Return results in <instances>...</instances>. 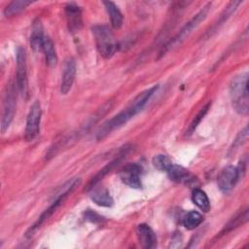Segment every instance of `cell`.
I'll list each match as a JSON object with an SVG mask.
<instances>
[{
    "instance_id": "4fadbf2b",
    "label": "cell",
    "mask_w": 249,
    "mask_h": 249,
    "mask_svg": "<svg viewBox=\"0 0 249 249\" xmlns=\"http://www.w3.org/2000/svg\"><path fill=\"white\" fill-rule=\"evenodd\" d=\"M135 233L139 244L145 249H152L157 246V236L154 231L147 224H140L136 227Z\"/></svg>"
},
{
    "instance_id": "8fae6325",
    "label": "cell",
    "mask_w": 249,
    "mask_h": 249,
    "mask_svg": "<svg viewBox=\"0 0 249 249\" xmlns=\"http://www.w3.org/2000/svg\"><path fill=\"white\" fill-rule=\"evenodd\" d=\"M131 148H132L131 145H125L124 147H123V148L121 149L119 155L117 156V158H116L114 160H112L111 162H109L106 166H104L101 170H99V172L89 181V183L88 187L86 188V190L89 192L92 187L96 186V185L98 184V182H99L106 174H108L116 165L119 164V162H121L124 159H125V157L131 152Z\"/></svg>"
},
{
    "instance_id": "3957f363",
    "label": "cell",
    "mask_w": 249,
    "mask_h": 249,
    "mask_svg": "<svg viewBox=\"0 0 249 249\" xmlns=\"http://www.w3.org/2000/svg\"><path fill=\"white\" fill-rule=\"evenodd\" d=\"M211 8V3H207L192 19H190L183 27L182 29L176 34V36H174L161 50L160 54V55H163V53H165L166 52H168L169 50L173 49L174 47H176L177 45H180L187 37H189V35L193 32L194 29H196L199 23L201 21H203L205 19V18L207 17V14L209 12Z\"/></svg>"
},
{
    "instance_id": "7402d4cb",
    "label": "cell",
    "mask_w": 249,
    "mask_h": 249,
    "mask_svg": "<svg viewBox=\"0 0 249 249\" xmlns=\"http://www.w3.org/2000/svg\"><path fill=\"white\" fill-rule=\"evenodd\" d=\"M203 222V217L197 211H190L183 218V226L188 230L197 228Z\"/></svg>"
},
{
    "instance_id": "d6986e66",
    "label": "cell",
    "mask_w": 249,
    "mask_h": 249,
    "mask_svg": "<svg viewBox=\"0 0 249 249\" xmlns=\"http://www.w3.org/2000/svg\"><path fill=\"white\" fill-rule=\"evenodd\" d=\"M42 51L45 53L47 65L50 67H54L57 63V55H56V52L54 49V45H53V41L51 40V38L48 36L45 37Z\"/></svg>"
},
{
    "instance_id": "d4e9b609",
    "label": "cell",
    "mask_w": 249,
    "mask_h": 249,
    "mask_svg": "<svg viewBox=\"0 0 249 249\" xmlns=\"http://www.w3.org/2000/svg\"><path fill=\"white\" fill-rule=\"evenodd\" d=\"M210 105H211V103L210 102H208L203 108H201V110L197 113V115L195 117V119L193 120V122H192V124H190V127H189V129H188V134H192L195 130H196V126L199 124V123L201 122V120L203 119V117L206 115V113L208 112V110H209V108H210Z\"/></svg>"
},
{
    "instance_id": "9c48e42d",
    "label": "cell",
    "mask_w": 249,
    "mask_h": 249,
    "mask_svg": "<svg viewBox=\"0 0 249 249\" xmlns=\"http://www.w3.org/2000/svg\"><path fill=\"white\" fill-rule=\"evenodd\" d=\"M142 167L137 163H128L124 165L119 172L121 180L130 188L139 189L142 186L141 183Z\"/></svg>"
},
{
    "instance_id": "7c38bea8",
    "label": "cell",
    "mask_w": 249,
    "mask_h": 249,
    "mask_svg": "<svg viewBox=\"0 0 249 249\" xmlns=\"http://www.w3.org/2000/svg\"><path fill=\"white\" fill-rule=\"evenodd\" d=\"M166 172H167L170 180H172L176 183L183 184V185H188V186L196 185V183L197 181L196 178L195 177V175H193L189 170H187L186 168H184L180 165L172 164Z\"/></svg>"
},
{
    "instance_id": "484cf974",
    "label": "cell",
    "mask_w": 249,
    "mask_h": 249,
    "mask_svg": "<svg viewBox=\"0 0 249 249\" xmlns=\"http://www.w3.org/2000/svg\"><path fill=\"white\" fill-rule=\"evenodd\" d=\"M247 137H248V129H247V126H245L239 133L238 135L236 136L235 140L233 141V144L231 146V150H236L238 149V147H240L246 140H247Z\"/></svg>"
},
{
    "instance_id": "ffe728a7",
    "label": "cell",
    "mask_w": 249,
    "mask_h": 249,
    "mask_svg": "<svg viewBox=\"0 0 249 249\" xmlns=\"http://www.w3.org/2000/svg\"><path fill=\"white\" fill-rule=\"evenodd\" d=\"M193 202L203 212L210 210V201L207 195L200 189H195L192 193Z\"/></svg>"
},
{
    "instance_id": "4316f807",
    "label": "cell",
    "mask_w": 249,
    "mask_h": 249,
    "mask_svg": "<svg viewBox=\"0 0 249 249\" xmlns=\"http://www.w3.org/2000/svg\"><path fill=\"white\" fill-rule=\"evenodd\" d=\"M85 217L87 220L92 222V223H96V222H101L102 221V218L101 216H99L98 214L90 211V210H88L86 213H85Z\"/></svg>"
},
{
    "instance_id": "5b68a950",
    "label": "cell",
    "mask_w": 249,
    "mask_h": 249,
    "mask_svg": "<svg viewBox=\"0 0 249 249\" xmlns=\"http://www.w3.org/2000/svg\"><path fill=\"white\" fill-rule=\"evenodd\" d=\"M245 171V165L244 162H240L237 166L233 165H228L224 167L217 179V184L220 189V191L224 194L230 193L232 188L235 186L237 181L240 177H242V174Z\"/></svg>"
},
{
    "instance_id": "9a60e30c",
    "label": "cell",
    "mask_w": 249,
    "mask_h": 249,
    "mask_svg": "<svg viewBox=\"0 0 249 249\" xmlns=\"http://www.w3.org/2000/svg\"><path fill=\"white\" fill-rule=\"evenodd\" d=\"M67 196H59L57 198H54L52 202V204L41 214V216L38 218V220L29 228V230L26 231V236L29 237V236H32L34 234V232L44 224V222L46 220H48L53 214V212H55V210L60 206V204L64 201V199L66 198Z\"/></svg>"
},
{
    "instance_id": "ac0fdd59",
    "label": "cell",
    "mask_w": 249,
    "mask_h": 249,
    "mask_svg": "<svg viewBox=\"0 0 249 249\" xmlns=\"http://www.w3.org/2000/svg\"><path fill=\"white\" fill-rule=\"evenodd\" d=\"M103 5L105 6V9L110 17L111 25L115 29H119L123 25V22H124V16L121 13L120 9L116 6L115 3L111 2V1H105V2H103Z\"/></svg>"
},
{
    "instance_id": "cb8c5ba5",
    "label": "cell",
    "mask_w": 249,
    "mask_h": 249,
    "mask_svg": "<svg viewBox=\"0 0 249 249\" xmlns=\"http://www.w3.org/2000/svg\"><path fill=\"white\" fill-rule=\"evenodd\" d=\"M172 164L173 163H172L171 160L166 155L159 154V155H156L153 158V165L159 171H165L166 172Z\"/></svg>"
},
{
    "instance_id": "7a4b0ae2",
    "label": "cell",
    "mask_w": 249,
    "mask_h": 249,
    "mask_svg": "<svg viewBox=\"0 0 249 249\" xmlns=\"http://www.w3.org/2000/svg\"><path fill=\"white\" fill-rule=\"evenodd\" d=\"M95 46L101 56L110 58L117 51V42L111 29L104 24H96L91 28Z\"/></svg>"
},
{
    "instance_id": "2e32d148",
    "label": "cell",
    "mask_w": 249,
    "mask_h": 249,
    "mask_svg": "<svg viewBox=\"0 0 249 249\" xmlns=\"http://www.w3.org/2000/svg\"><path fill=\"white\" fill-rule=\"evenodd\" d=\"M89 192L90 199L95 204L103 207H110L113 205V198L106 188L94 186Z\"/></svg>"
},
{
    "instance_id": "44dd1931",
    "label": "cell",
    "mask_w": 249,
    "mask_h": 249,
    "mask_svg": "<svg viewBox=\"0 0 249 249\" xmlns=\"http://www.w3.org/2000/svg\"><path fill=\"white\" fill-rule=\"evenodd\" d=\"M247 220H248V209L245 208V209L239 211L234 217H232V218L229 221V223H228V224L225 226V228L222 230L221 234H225V233H227V232L232 231L233 229H235V228H237L238 226L242 225L243 223L247 222Z\"/></svg>"
},
{
    "instance_id": "30bf717a",
    "label": "cell",
    "mask_w": 249,
    "mask_h": 249,
    "mask_svg": "<svg viewBox=\"0 0 249 249\" xmlns=\"http://www.w3.org/2000/svg\"><path fill=\"white\" fill-rule=\"evenodd\" d=\"M76 76V61L73 57H67L63 64L61 82H60V92L67 94L71 89Z\"/></svg>"
},
{
    "instance_id": "ba28073f",
    "label": "cell",
    "mask_w": 249,
    "mask_h": 249,
    "mask_svg": "<svg viewBox=\"0 0 249 249\" xmlns=\"http://www.w3.org/2000/svg\"><path fill=\"white\" fill-rule=\"evenodd\" d=\"M41 122V105L38 100L34 101L30 106V110L28 112L26 118L24 138L26 141H32L39 133Z\"/></svg>"
},
{
    "instance_id": "e0dca14e",
    "label": "cell",
    "mask_w": 249,
    "mask_h": 249,
    "mask_svg": "<svg viewBox=\"0 0 249 249\" xmlns=\"http://www.w3.org/2000/svg\"><path fill=\"white\" fill-rule=\"evenodd\" d=\"M44 32H43V26L39 18L35 19L32 24L29 43L30 47L34 52H39L43 49V44L45 40Z\"/></svg>"
},
{
    "instance_id": "8992f818",
    "label": "cell",
    "mask_w": 249,
    "mask_h": 249,
    "mask_svg": "<svg viewBox=\"0 0 249 249\" xmlns=\"http://www.w3.org/2000/svg\"><path fill=\"white\" fill-rule=\"evenodd\" d=\"M17 106V93L16 86L13 83H10L6 87V91L3 99V110H2V119H1V131L5 133L9 128L16 112Z\"/></svg>"
},
{
    "instance_id": "6da1fadb",
    "label": "cell",
    "mask_w": 249,
    "mask_h": 249,
    "mask_svg": "<svg viewBox=\"0 0 249 249\" xmlns=\"http://www.w3.org/2000/svg\"><path fill=\"white\" fill-rule=\"evenodd\" d=\"M247 82L248 73H240L231 79L229 87L232 107L238 114L244 116L248 114L249 109Z\"/></svg>"
},
{
    "instance_id": "5bb4252c",
    "label": "cell",
    "mask_w": 249,
    "mask_h": 249,
    "mask_svg": "<svg viewBox=\"0 0 249 249\" xmlns=\"http://www.w3.org/2000/svg\"><path fill=\"white\" fill-rule=\"evenodd\" d=\"M65 15L67 19V25L70 32L74 33L82 27V12L80 7L70 3L65 6Z\"/></svg>"
},
{
    "instance_id": "603a6c76",
    "label": "cell",
    "mask_w": 249,
    "mask_h": 249,
    "mask_svg": "<svg viewBox=\"0 0 249 249\" xmlns=\"http://www.w3.org/2000/svg\"><path fill=\"white\" fill-rule=\"evenodd\" d=\"M31 4V1H26V0H18V1H13L11 2L4 10V15L6 17L16 15L22 10H24L28 5Z\"/></svg>"
},
{
    "instance_id": "277c9868",
    "label": "cell",
    "mask_w": 249,
    "mask_h": 249,
    "mask_svg": "<svg viewBox=\"0 0 249 249\" xmlns=\"http://www.w3.org/2000/svg\"><path fill=\"white\" fill-rule=\"evenodd\" d=\"M138 112L136 107L132 105L131 103L129 104L128 107H126L124 111L120 112L119 114L115 115L113 118L109 119L106 121L97 130L95 138L96 140L100 141L103 138H105L108 134H110L112 131L115 129H118L119 127L123 126L124 124H126L131 118H133Z\"/></svg>"
},
{
    "instance_id": "52a82bcc",
    "label": "cell",
    "mask_w": 249,
    "mask_h": 249,
    "mask_svg": "<svg viewBox=\"0 0 249 249\" xmlns=\"http://www.w3.org/2000/svg\"><path fill=\"white\" fill-rule=\"evenodd\" d=\"M16 61H17V75L16 84L17 89L19 93L23 96H27L28 90V80H27V65H26V53L25 50L18 46L16 52Z\"/></svg>"
}]
</instances>
